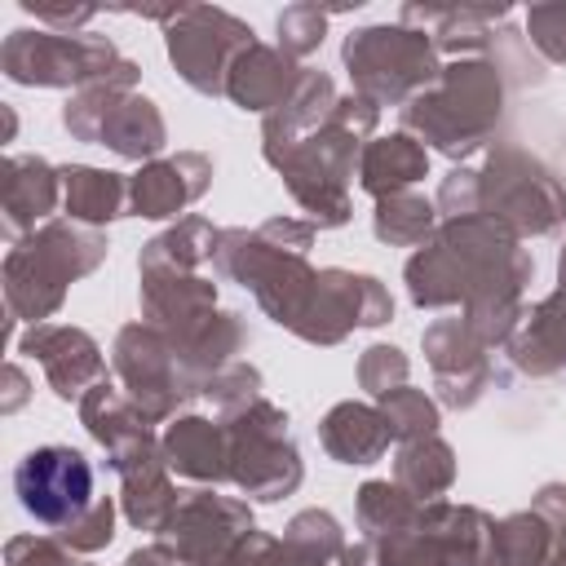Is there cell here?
I'll return each instance as SVG.
<instances>
[{
    "instance_id": "1",
    "label": "cell",
    "mask_w": 566,
    "mask_h": 566,
    "mask_svg": "<svg viewBox=\"0 0 566 566\" xmlns=\"http://www.w3.org/2000/svg\"><path fill=\"white\" fill-rule=\"evenodd\" d=\"M18 500L35 522L49 526H66L75 517H84L88 500H93V469L80 451L71 447H35L18 473H13Z\"/></svg>"
}]
</instances>
